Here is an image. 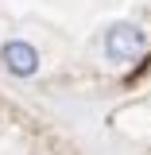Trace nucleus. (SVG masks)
Listing matches in <instances>:
<instances>
[{
	"instance_id": "obj_1",
	"label": "nucleus",
	"mask_w": 151,
	"mask_h": 155,
	"mask_svg": "<svg viewBox=\"0 0 151 155\" xmlns=\"http://www.w3.org/2000/svg\"><path fill=\"white\" fill-rule=\"evenodd\" d=\"M143 51H147V31L136 19H116L101 35V54L113 66H132V62L143 58Z\"/></svg>"
},
{
	"instance_id": "obj_2",
	"label": "nucleus",
	"mask_w": 151,
	"mask_h": 155,
	"mask_svg": "<svg viewBox=\"0 0 151 155\" xmlns=\"http://www.w3.org/2000/svg\"><path fill=\"white\" fill-rule=\"evenodd\" d=\"M0 66H4L12 78L27 81V78L39 74L43 58H39L35 43H27V39H8V43H0Z\"/></svg>"
}]
</instances>
